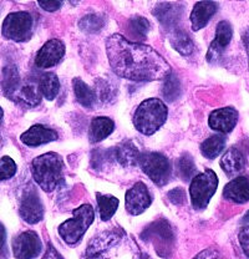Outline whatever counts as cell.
Instances as JSON below:
<instances>
[{
  "instance_id": "1",
  "label": "cell",
  "mask_w": 249,
  "mask_h": 259,
  "mask_svg": "<svg viewBox=\"0 0 249 259\" xmlns=\"http://www.w3.org/2000/svg\"><path fill=\"white\" fill-rule=\"evenodd\" d=\"M106 54L111 69L117 76L131 81L166 79L171 66L153 48L112 34L106 40Z\"/></svg>"
},
{
  "instance_id": "2",
  "label": "cell",
  "mask_w": 249,
  "mask_h": 259,
  "mask_svg": "<svg viewBox=\"0 0 249 259\" xmlns=\"http://www.w3.org/2000/svg\"><path fill=\"white\" fill-rule=\"evenodd\" d=\"M84 259H142V255L136 241L123 229L115 228L96 234Z\"/></svg>"
},
{
  "instance_id": "3",
  "label": "cell",
  "mask_w": 249,
  "mask_h": 259,
  "mask_svg": "<svg viewBox=\"0 0 249 259\" xmlns=\"http://www.w3.org/2000/svg\"><path fill=\"white\" fill-rule=\"evenodd\" d=\"M31 171L37 185L45 192H51L62 181L64 161L61 156L55 152L44 153L32 161Z\"/></svg>"
},
{
  "instance_id": "4",
  "label": "cell",
  "mask_w": 249,
  "mask_h": 259,
  "mask_svg": "<svg viewBox=\"0 0 249 259\" xmlns=\"http://www.w3.org/2000/svg\"><path fill=\"white\" fill-rule=\"evenodd\" d=\"M169 110L159 99H147L137 107L134 116V125L139 132L151 136L166 122Z\"/></svg>"
},
{
  "instance_id": "5",
  "label": "cell",
  "mask_w": 249,
  "mask_h": 259,
  "mask_svg": "<svg viewBox=\"0 0 249 259\" xmlns=\"http://www.w3.org/2000/svg\"><path fill=\"white\" fill-rule=\"evenodd\" d=\"M95 212L91 204H82L74 209L72 218L59 226V234L67 244H76L82 238L88 228L93 225Z\"/></svg>"
},
{
  "instance_id": "6",
  "label": "cell",
  "mask_w": 249,
  "mask_h": 259,
  "mask_svg": "<svg viewBox=\"0 0 249 259\" xmlns=\"http://www.w3.org/2000/svg\"><path fill=\"white\" fill-rule=\"evenodd\" d=\"M217 187L218 177L212 169H205L204 172L192 178L191 186H189V196H191L193 208L197 210L204 209L217 191Z\"/></svg>"
},
{
  "instance_id": "7",
  "label": "cell",
  "mask_w": 249,
  "mask_h": 259,
  "mask_svg": "<svg viewBox=\"0 0 249 259\" xmlns=\"http://www.w3.org/2000/svg\"><path fill=\"white\" fill-rule=\"evenodd\" d=\"M140 164L143 172L157 186H163L171 176V164L167 157L158 152H143L140 155Z\"/></svg>"
},
{
  "instance_id": "8",
  "label": "cell",
  "mask_w": 249,
  "mask_h": 259,
  "mask_svg": "<svg viewBox=\"0 0 249 259\" xmlns=\"http://www.w3.org/2000/svg\"><path fill=\"white\" fill-rule=\"evenodd\" d=\"M3 35L13 41H26L31 37L32 16L28 12L12 13L3 23Z\"/></svg>"
},
{
  "instance_id": "9",
  "label": "cell",
  "mask_w": 249,
  "mask_h": 259,
  "mask_svg": "<svg viewBox=\"0 0 249 259\" xmlns=\"http://www.w3.org/2000/svg\"><path fill=\"white\" fill-rule=\"evenodd\" d=\"M142 238L155 243V248L162 257H169L175 241L171 226L164 220H159L148 226L142 233Z\"/></svg>"
},
{
  "instance_id": "10",
  "label": "cell",
  "mask_w": 249,
  "mask_h": 259,
  "mask_svg": "<svg viewBox=\"0 0 249 259\" xmlns=\"http://www.w3.org/2000/svg\"><path fill=\"white\" fill-rule=\"evenodd\" d=\"M42 241L32 231L19 234L13 242V252L16 259H34L42 252Z\"/></svg>"
},
{
  "instance_id": "11",
  "label": "cell",
  "mask_w": 249,
  "mask_h": 259,
  "mask_svg": "<svg viewBox=\"0 0 249 259\" xmlns=\"http://www.w3.org/2000/svg\"><path fill=\"white\" fill-rule=\"evenodd\" d=\"M124 199H126L124 204H126L127 212L132 215L141 214L152 203L151 194L145 183L142 182H137L136 185H134V187L130 188L126 192Z\"/></svg>"
},
{
  "instance_id": "12",
  "label": "cell",
  "mask_w": 249,
  "mask_h": 259,
  "mask_svg": "<svg viewBox=\"0 0 249 259\" xmlns=\"http://www.w3.org/2000/svg\"><path fill=\"white\" fill-rule=\"evenodd\" d=\"M20 215L25 222L35 225L44 217V208L40 197L34 188H29L24 193L20 204Z\"/></svg>"
},
{
  "instance_id": "13",
  "label": "cell",
  "mask_w": 249,
  "mask_h": 259,
  "mask_svg": "<svg viewBox=\"0 0 249 259\" xmlns=\"http://www.w3.org/2000/svg\"><path fill=\"white\" fill-rule=\"evenodd\" d=\"M64 42L59 39H51L39 50L35 59V64L40 69H48V67L55 66L64 58Z\"/></svg>"
},
{
  "instance_id": "14",
  "label": "cell",
  "mask_w": 249,
  "mask_h": 259,
  "mask_svg": "<svg viewBox=\"0 0 249 259\" xmlns=\"http://www.w3.org/2000/svg\"><path fill=\"white\" fill-rule=\"evenodd\" d=\"M238 117L239 115L234 107H222L212 111L208 118V125L211 128L221 134H229L237 125Z\"/></svg>"
},
{
  "instance_id": "15",
  "label": "cell",
  "mask_w": 249,
  "mask_h": 259,
  "mask_svg": "<svg viewBox=\"0 0 249 259\" xmlns=\"http://www.w3.org/2000/svg\"><path fill=\"white\" fill-rule=\"evenodd\" d=\"M232 35H233V29H232L231 24L226 20L221 21L217 25L215 40L211 44L210 49H208V63H216V61L219 60L224 49L228 47L229 42H231Z\"/></svg>"
},
{
  "instance_id": "16",
  "label": "cell",
  "mask_w": 249,
  "mask_h": 259,
  "mask_svg": "<svg viewBox=\"0 0 249 259\" xmlns=\"http://www.w3.org/2000/svg\"><path fill=\"white\" fill-rule=\"evenodd\" d=\"M58 132L53 128H49L43 125H34L31 126L28 131L24 132L20 136V140L23 144L30 147H37L40 145L49 144L58 140Z\"/></svg>"
},
{
  "instance_id": "17",
  "label": "cell",
  "mask_w": 249,
  "mask_h": 259,
  "mask_svg": "<svg viewBox=\"0 0 249 259\" xmlns=\"http://www.w3.org/2000/svg\"><path fill=\"white\" fill-rule=\"evenodd\" d=\"M221 167L226 175L229 177H233L235 175H239L247 166V158L244 153L237 147H231L226 151L221 158Z\"/></svg>"
},
{
  "instance_id": "18",
  "label": "cell",
  "mask_w": 249,
  "mask_h": 259,
  "mask_svg": "<svg viewBox=\"0 0 249 259\" xmlns=\"http://www.w3.org/2000/svg\"><path fill=\"white\" fill-rule=\"evenodd\" d=\"M218 5L215 2H199L193 7L191 13L192 30L198 31L204 28L213 15L217 13Z\"/></svg>"
},
{
  "instance_id": "19",
  "label": "cell",
  "mask_w": 249,
  "mask_h": 259,
  "mask_svg": "<svg viewBox=\"0 0 249 259\" xmlns=\"http://www.w3.org/2000/svg\"><path fill=\"white\" fill-rule=\"evenodd\" d=\"M223 196L234 203H247L249 202V178L245 176L235 177L226 185Z\"/></svg>"
},
{
  "instance_id": "20",
  "label": "cell",
  "mask_w": 249,
  "mask_h": 259,
  "mask_svg": "<svg viewBox=\"0 0 249 259\" xmlns=\"http://www.w3.org/2000/svg\"><path fill=\"white\" fill-rule=\"evenodd\" d=\"M183 13V7L181 4L173 3H159L156 5L153 14L162 25L172 28L180 21Z\"/></svg>"
},
{
  "instance_id": "21",
  "label": "cell",
  "mask_w": 249,
  "mask_h": 259,
  "mask_svg": "<svg viewBox=\"0 0 249 259\" xmlns=\"http://www.w3.org/2000/svg\"><path fill=\"white\" fill-rule=\"evenodd\" d=\"M141 152L137 146L131 141L121 142L113 151L115 160L123 167H134L139 163Z\"/></svg>"
},
{
  "instance_id": "22",
  "label": "cell",
  "mask_w": 249,
  "mask_h": 259,
  "mask_svg": "<svg viewBox=\"0 0 249 259\" xmlns=\"http://www.w3.org/2000/svg\"><path fill=\"white\" fill-rule=\"evenodd\" d=\"M113 128H115V123L111 118L104 117V116L94 118L89 130V140L91 144L102 141L112 134Z\"/></svg>"
},
{
  "instance_id": "23",
  "label": "cell",
  "mask_w": 249,
  "mask_h": 259,
  "mask_svg": "<svg viewBox=\"0 0 249 259\" xmlns=\"http://www.w3.org/2000/svg\"><path fill=\"white\" fill-rule=\"evenodd\" d=\"M15 99L19 102H23L26 106H36L42 101V91H40L39 82L26 81L25 83L18 89L15 93Z\"/></svg>"
},
{
  "instance_id": "24",
  "label": "cell",
  "mask_w": 249,
  "mask_h": 259,
  "mask_svg": "<svg viewBox=\"0 0 249 259\" xmlns=\"http://www.w3.org/2000/svg\"><path fill=\"white\" fill-rule=\"evenodd\" d=\"M170 42H171L172 48L176 51H178L181 55L188 56L194 51L193 40L185 30H181V29L173 30L171 36H170Z\"/></svg>"
},
{
  "instance_id": "25",
  "label": "cell",
  "mask_w": 249,
  "mask_h": 259,
  "mask_svg": "<svg viewBox=\"0 0 249 259\" xmlns=\"http://www.w3.org/2000/svg\"><path fill=\"white\" fill-rule=\"evenodd\" d=\"M72 86H74V93L75 97H76V101L81 106L84 107H93L96 102V95H95V91L90 86L86 85L81 79H74L72 81Z\"/></svg>"
},
{
  "instance_id": "26",
  "label": "cell",
  "mask_w": 249,
  "mask_h": 259,
  "mask_svg": "<svg viewBox=\"0 0 249 259\" xmlns=\"http://www.w3.org/2000/svg\"><path fill=\"white\" fill-rule=\"evenodd\" d=\"M39 88L42 91V95L48 101H53L58 96L59 90H60V81L54 72H47L40 77Z\"/></svg>"
},
{
  "instance_id": "27",
  "label": "cell",
  "mask_w": 249,
  "mask_h": 259,
  "mask_svg": "<svg viewBox=\"0 0 249 259\" xmlns=\"http://www.w3.org/2000/svg\"><path fill=\"white\" fill-rule=\"evenodd\" d=\"M224 147H226V139L222 135H215L201 145V152L205 158L213 160L221 155Z\"/></svg>"
},
{
  "instance_id": "28",
  "label": "cell",
  "mask_w": 249,
  "mask_h": 259,
  "mask_svg": "<svg viewBox=\"0 0 249 259\" xmlns=\"http://www.w3.org/2000/svg\"><path fill=\"white\" fill-rule=\"evenodd\" d=\"M19 72L16 66L14 65H8L7 67H4L3 70V90H4V94L7 96L12 97L15 95V93L19 89Z\"/></svg>"
},
{
  "instance_id": "29",
  "label": "cell",
  "mask_w": 249,
  "mask_h": 259,
  "mask_svg": "<svg viewBox=\"0 0 249 259\" xmlns=\"http://www.w3.org/2000/svg\"><path fill=\"white\" fill-rule=\"evenodd\" d=\"M97 203H99L100 217L102 221H109L118 207V199L116 197L110 196V194L96 193Z\"/></svg>"
},
{
  "instance_id": "30",
  "label": "cell",
  "mask_w": 249,
  "mask_h": 259,
  "mask_svg": "<svg viewBox=\"0 0 249 259\" xmlns=\"http://www.w3.org/2000/svg\"><path fill=\"white\" fill-rule=\"evenodd\" d=\"M162 90H163V96L167 101L173 102L175 100H177L181 94V82L180 80H178V77L171 72V74L164 79L163 89H162Z\"/></svg>"
},
{
  "instance_id": "31",
  "label": "cell",
  "mask_w": 249,
  "mask_h": 259,
  "mask_svg": "<svg viewBox=\"0 0 249 259\" xmlns=\"http://www.w3.org/2000/svg\"><path fill=\"white\" fill-rule=\"evenodd\" d=\"M105 20L104 18H101L97 14H89L84 16L82 19L78 23V26L82 31L89 32V34H95V32H99L104 28Z\"/></svg>"
},
{
  "instance_id": "32",
  "label": "cell",
  "mask_w": 249,
  "mask_h": 259,
  "mask_svg": "<svg viewBox=\"0 0 249 259\" xmlns=\"http://www.w3.org/2000/svg\"><path fill=\"white\" fill-rule=\"evenodd\" d=\"M177 168L180 176L183 178L185 181L191 180L192 177H194L196 175V164H194L193 158L188 155V153H185L182 155V157L180 158L177 162Z\"/></svg>"
},
{
  "instance_id": "33",
  "label": "cell",
  "mask_w": 249,
  "mask_h": 259,
  "mask_svg": "<svg viewBox=\"0 0 249 259\" xmlns=\"http://www.w3.org/2000/svg\"><path fill=\"white\" fill-rule=\"evenodd\" d=\"M129 29L132 35L140 37V39H143L147 35L148 30H150V23H148L147 19L142 18V16H135L130 20Z\"/></svg>"
},
{
  "instance_id": "34",
  "label": "cell",
  "mask_w": 249,
  "mask_h": 259,
  "mask_svg": "<svg viewBox=\"0 0 249 259\" xmlns=\"http://www.w3.org/2000/svg\"><path fill=\"white\" fill-rule=\"evenodd\" d=\"M96 99L99 97L101 102L106 104L107 101H112L116 95V89L109 82V81L100 80L96 83V90H95Z\"/></svg>"
},
{
  "instance_id": "35",
  "label": "cell",
  "mask_w": 249,
  "mask_h": 259,
  "mask_svg": "<svg viewBox=\"0 0 249 259\" xmlns=\"http://www.w3.org/2000/svg\"><path fill=\"white\" fill-rule=\"evenodd\" d=\"M16 174V163L9 156L0 158V181L9 180Z\"/></svg>"
},
{
  "instance_id": "36",
  "label": "cell",
  "mask_w": 249,
  "mask_h": 259,
  "mask_svg": "<svg viewBox=\"0 0 249 259\" xmlns=\"http://www.w3.org/2000/svg\"><path fill=\"white\" fill-rule=\"evenodd\" d=\"M239 234H238V241L242 247L243 253L249 258V223H242Z\"/></svg>"
},
{
  "instance_id": "37",
  "label": "cell",
  "mask_w": 249,
  "mask_h": 259,
  "mask_svg": "<svg viewBox=\"0 0 249 259\" xmlns=\"http://www.w3.org/2000/svg\"><path fill=\"white\" fill-rule=\"evenodd\" d=\"M169 199L173 204H182L186 201V192L183 188H173L169 192Z\"/></svg>"
},
{
  "instance_id": "38",
  "label": "cell",
  "mask_w": 249,
  "mask_h": 259,
  "mask_svg": "<svg viewBox=\"0 0 249 259\" xmlns=\"http://www.w3.org/2000/svg\"><path fill=\"white\" fill-rule=\"evenodd\" d=\"M61 5L62 2H59V0H39V7L50 13L60 9Z\"/></svg>"
},
{
  "instance_id": "39",
  "label": "cell",
  "mask_w": 249,
  "mask_h": 259,
  "mask_svg": "<svg viewBox=\"0 0 249 259\" xmlns=\"http://www.w3.org/2000/svg\"><path fill=\"white\" fill-rule=\"evenodd\" d=\"M193 259H224V257L217 249L208 248V249L202 250V252L199 253V254H197Z\"/></svg>"
},
{
  "instance_id": "40",
  "label": "cell",
  "mask_w": 249,
  "mask_h": 259,
  "mask_svg": "<svg viewBox=\"0 0 249 259\" xmlns=\"http://www.w3.org/2000/svg\"><path fill=\"white\" fill-rule=\"evenodd\" d=\"M43 259H64V258L59 254L58 250H56L53 245H50V247L48 248L47 253H45V255L43 257Z\"/></svg>"
},
{
  "instance_id": "41",
  "label": "cell",
  "mask_w": 249,
  "mask_h": 259,
  "mask_svg": "<svg viewBox=\"0 0 249 259\" xmlns=\"http://www.w3.org/2000/svg\"><path fill=\"white\" fill-rule=\"evenodd\" d=\"M5 239H7V233H5V228L4 226L0 223V253L4 250L5 247Z\"/></svg>"
},
{
  "instance_id": "42",
  "label": "cell",
  "mask_w": 249,
  "mask_h": 259,
  "mask_svg": "<svg viewBox=\"0 0 249 259\" xmlns=\"http://www.w3.org/2000/svg\"><path fill=\"white\" fill-rule=\"evenodd\" d=\"M242 223H249V210L247 213H245V215L244 217H243V220H242Z\"/></svg>"
},
{
  "instance_id": "43",
  "label": "cell",
  "mask_w": 249,
  "mask_h": 259,
  "mask_svg": "<svg viewBox=\"0 0 249 259\" xmlns=\"http://www.w3.org/2000/svg\"><path fill=\"white\" fill-rule=\"evenodd\" d=\"M2 120H3V109L0 107V122H2Z\"/></svg>"
}]
</instances>
